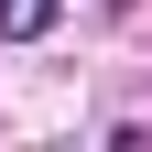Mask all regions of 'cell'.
Here are the masks:
<instances>
[{"mask_svg": "<svg viewBox=\"0 0 152 152\" xmlns=\"http://www.w3.org/2000/svg\"><path fill=\"white\" fill-rule=\"evenodd\" d=\"M54 11H65V0H0V44H33V33H54Z\"/></svg>", "mask_w": 152, "mask_h": 152, "instance_id": "1", "label": "cell"}]
</instances>
